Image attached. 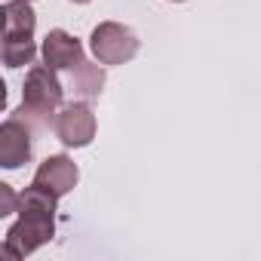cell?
Here are the masks:
<instances>
[{"label": "cell", "instance_id": "cell-1", "mask_svg": "<svg viewBox=\"0 0 261 261\" xmlns=\"http://www.w3.org/2000/svg\"><path fill=\"white\" fill-rule=\"evenodd\" d=\"M62 101H65V89H62V80L56 77V68H49L46 62L34 65L28 71V77H25V86H22L19 114H25L28 120L46 126L62 111Z\"/></svg>", "mask_w": 261, "mask_h": 261}, {"label": "cell", "instance_id": "cell-2", "mask_svg": "<svg viewBox=\"0 0 261 261\" xmlns=\"http://www.w3.org/2000/svg\"><path fill=\"white\" fill-rule=\"evenodd\" d=\"M139 46L142 43H139L136 31L129 25H120V22H101L89 34V49H92V56L101 65H126V62H133Z\"/></svg>", "mask_w": 261, "mask_h": 261}, {"label": "cell", "instance_id": "cell-3", "mask_svg": "<svg viewBox=\"0 0 261 261\" xmlns=\"http://www.w3.org/2000/svg\"><path fill=\"white\" fill-rule=\"evenodd\" d=\"M56 237V218L46 215H19L16 224H10L4 237V255L7 258H25L46 246Z\"/></svg>", "mask_w": 261, "mask_h": 261}, {"label": "cell", "instance_id": "cell-4", "mask_svg": "<svg viewBox=\"0 0 261 261\" xmlns=\"http://www.w3.org/2000/svg\"><path fill=\"white\" fill-rule=\"evenodd\" d=\"M56 136L65 148H86L95 139V114L86 101L62 105L56 114Z\"/></svg>", "mask_w": 261, "mask_h": 261}, {"label": "cell", "instance_id": "cell-5", "mask_svg": "<svg viewBox=\"0 0 261 261\" xmlns=\"http://www.w3.org/2000/svg\"><path fill=\"white\" fill-rule=\"evenodd\" d=\"M34 154V139L31 126L22 123L19 117H10L0 126V166L4 169H19L31 160Z\"/></svg>", "mask_w": 261, "mask_h": 261}, {"label": "cell", "instance_id": "cell-6", "mask_svg": "<svg viewBox=\"0 0 261 261\" xmlns=\"http://www.w3.org/2000/svg\"><path fill=\"white\" fill-rule=\"evenodd\" d=\"M77 181H80L77 163H74L68 154H53V157H46V160L37 166L31 185H40V188H46L49 194L65 197V194H71V191L77 188Z\"/></svg>", "mask_w": 261, "mask_h": 261}, {"label": "cell", "instance_id": "cell-7", "mask_svg": "<svg viewBox=\"0 0 261 261\" xmlns=\"http://www.w3.org/2000/svg\"><path fill=\"white\" fill-rule=\"evenodd\" d=\"M40 56H43V62H46L49 68H56V71H71L74 65L83 62V43H80L74 34H68V31H62V28H53V31L43 37Z\"/></svg>", "mask_w": 261, "mask_h": 261}, {"label": "cell", "instance_id": "cell-8", "mask_svg": "<svg viewBox=\"0 0 261 261\" xmlns=\"http://www.w3.org/2000/svg\"><path fill=\"white\" fill-rule=\"evenodd\" d=\"M0 16H4V40L34 37L37 16H34L31 4H25V0H10V4L0 7Z\"/></svg>", "mask_w": 261, "mask_h": 261}, {"label": "cell", "instance_id": "cell-9", "mask_svg": "<svg viewBox=\"0 0 261 261\" xmlns=\"http://www.w3.org/2000/svg\"><path fill=\"white\" fill-rule=\"evenodd\" d=\"M71 89H74V95L77 98H98L101 95V89H105V68H101V62L98 65H92V62H80V65H74L71 68Z\"/></svg>", "mask_w": 261, "mask_h": 261}, {"label": "cell", "instance_id": "cell-10", "mask_svg": "<svg viewBox=\"0 0 261 261\" xmlns=\"http://www.w3.org/2000/svg\"><path fill=\"white\" fill-rule=\"evenodd\" d=\"M4 65L7 68H22V65H34V56H37V43L34 37H19V40H4Z\"/></svg>", "mask_w": 261, "mask_h": 261}, {"label": "cell", "instance_id": "cell-11", "mask_svg": "<svg viewBox=\"0 0 261 261\" xmlns=\"http://www.w3.org/2000/svg\"><path fill=\"white\" fill-rule=\"evenodd\" d=\"M19 212V194L10 185H0V215H13Z\"/></svg>", "mask_w": 261, "mask_h": 261}, {"label": "cell", "instance_id": "cell-12", "mask_svg": "<svg viewBox=\"0 0 261 261\" xmlns=\"http://www.w3.org/2000/svg\"><path fill=\"white\" fill-rule=\"evenodd\" d=\"M71 4H89V0H71Z\"/></svg>", "mask_w": 261, "mask_h": 261}, {"label": "cell", "instance_id": "cell-13", "mask_svg": "<svg viewBox=\"0 0 261 261\" xmlns=\"http://www.w3.org/2000/svg\"><path fill=\"white\" fill-rule=\"evenodd\" d=\"M172 4H185V0H172Z\"/></svg>", "mask_w": 261, "mask_h": 261}, {"label": "cell", "instance_id": "cell-14", "mask_svg": "<svg viewBox=\"0 0 261 261\" xmlns=\"http://www.w3.org/2000/svg\"><path fill=\"white\" fill-rule=\"evenodd\" d=\"M25 4H34V0H25Z\"/></svg>", "mask_w": 261, "mask_h": 261}]
</instances>
